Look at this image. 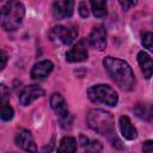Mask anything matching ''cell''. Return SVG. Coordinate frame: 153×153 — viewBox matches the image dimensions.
Segmentation results:
<instances>
[{"mask_svg": "<svg viewBox=\"0 0 153 153\" xmlns=\"http://www.w3.org/2000/svg\"><path fill=\"white\" fill-rule=\"evenodd\" d=\"M103 65L111 79L123 90L130 91L135 87V76L131 67L123 60L112 56H106Z\"/></svg>", "mask_w": 153, "mask_h": 153, "instance_id": "obj_1", "label": "cell"}, {"mask_svg": "<svg viewBox=\"0 0 153 153\" xmlns=\"http://www.w3.org/2000/svg\"><path fill=\"white\" fill-rule=\"evenodd\" d=\"M87 123L92 130L98 134L110 136L115 133V121L109 111L92 109L87 114Z\"/></svg>", "mask_w": 153, "mask_h": 153, "instance_id": "obj_2", "label": "cell"}, {"mask_svg": "<svg viewBox=\"0 0 153 153\" xmlns=\"http://www.w3.org/2000/svg\"><path fill=\"white\" fill-rule=\"evenodd\" d=\"M25 16L24 5L19 1H8L1 8V24L6 31H14L19 27Z\"/></svg>", "mask_w": 153, "mask_h": 153, "instance_id": "obj_3", "label": "cell"}, {"mask_svg": "<svg viewBox=\"0 0 153 153\" xmlns=\"http://www.w3.org/2000/svg\"><path fill=\"white\" fill-rule=\"evenodd\" d=\"M88 98L93 103H102L109 106H116L118 103V94L117 92L109 85L98 84L93 85L87 91Z\"/></svg>", "mask_w": 153, "mask_h": 153, "instance_id": "obj_4", "label": "cell"}, {"mask_svg": "<svg viewBox=\"0 0 153 153\" xmlns=\"http://www.w3.org/2000/svg\"><path fill=\"white\" fill-rule=\"evenodd\" d=\"M50 106L59 117L62 128H69L73 122V117L68 111L67 103L60 93H53L50 97Z\"/></svg>", "mask_w": 153, "mask_h": 153, "instance_id": "obj_5", "label": "cell"}, {"mask_svg": "<svg viewBox=\"0 0 153 153\" xmlns=\"http://www.w3.org/2000/svg\"><path fill=\"white\" fill-rule=\"evenodd\" d=\"M49 36L51 41H56L62 44H71L78 36V27L57 25L51 29Z\"/></svg>", "mask_w": 153, "mask_h": 153, "instance_id": "obj_6", "label": "cell"}, {"mask_svg": "<svg viewBox=\"0 0 153 153\" xmlns=\"http://www.w3.org/2000/svg\"><path fill=\"white\" fill-rule=\"evenodd\" d=\"M91 48L96 50H103L106 45V30L103 26H94L87 38Z\"/></svg>", "mask_w": 153, "mask_h": 153, "instance_id": "obj_7", "label": "cell"}, {"mask_svg": "<svg viewBox=\"0 0 153 153\" xmlns=\"http://www.w3.org/2000/svg\"><path fill=\"white\" fill-rule=\"evenodd\" d=\"M16 143L24 151L30 152V153H36L37 152V146L35 143L33 136L31 131L26 129H22L17 133L16 135Z\"/></svg>", "mask_w": 153, "mask_h": 153, "instance_id": "obj_8", "label": "cell"}, {"mask_svg": "<svg viewBox=\"0 0 153 153\" xmlns=\"http://www.w3.org/2000/svg\"><path fill=\"white\" fill-rule=\"evenodd\" d=\"M75 2L72 0H61L53 4V14L56 19L69 18L73 14Z\"/></svg>", "mask_w": 153, "mask_h": 153, "instance_id": "obj_9", "label": "cell"}, {"mask_svg": "<svg viewBox=\"0 0 153 153\" xmlns=\"http://www.w3.org/2000/svg\"><path fill=\"white\" fill-rule=\"evenodd\" d=\"M86 42L84 39L79 41L73 48H71L67 53H66V60L68 62H81L87 60L88 53H87V48H86Z\"/></svg>", "mask_w": 153, "mask_h": 153, "instance_id": "obj_10", "label": "cell"}, {"mask_svg": "<svg viewBox=\"0 0 153 153\" xmlns=\"http://www.w3.org/2000/svg\"><path fill=\"white\" fill-rule=\"evenodd\" d=\"M44 90L37 85H30V86H26L22 93L19 94V102L22 105H30L33 100H36L37 98L44 96Z\"/></svg>", "mask_w": 153, "mask_h": 153, "instance_id": "obj_11", "label": "cell"}, {"mask_svg": "<svg viewBox=\"0 0 153 153\" xmlns=\"http://www.w3.org/2000/svg\"><path fill=\"white\" fill-rule=\"evenodd\" d=\"M53 63H51V61H49V60H43V61H39L38 63H36L33 67H32V69H31V76H32V79H36V80H38V79H44V78H47L49 74H50V72L53 71Z\"/></svg>", "mask_w": 153, "mask_h": 153, "instance_id": "obj_12", "label": "cell"}, {"mask_svg": "<svg viewBox=\"0 0 153 153\" xmlns=\"http://www.w3.org/2000/svg\"><path fill=\"white\" fill-rule=\"evenodd\" d=\"M118 124H120L121 134H122V136L124 139H127V140H134V139L137 137V130L133 126V123L130 122L129 117L121 116L120 120H118Z\"/></svg>", "mask_w": 153, "mask_h": 153, "instance_id": "obj_13", "label": "cell"}, {"mask_svg": "<svg viewBox=\"0 0 153 153\" xmlns=\"http://www.w3.org/2000/svg\"><path fill=\"white\" fill-rule=\"evenodd\" d=\"M137 62L141 67V71L143 73V76L146 79H149L153 74V60L151 56L145 51H139L137 54Z\"/></svg>", "mask_w": 153, "mask_h": 153, "instance_id": "obj_14", "label": "cell"}, {"mask_svg": "<svg viewBox=\"0 0 153 153\" xmlns=\"http://www.w3.org/2000/svg\"><path fill=\"white\" fill-rule=\"evenodd\" d=\"M135 115L145 121H151L153 118V105L151 103H139L134 108Z\"/></svg>", "mask_w": 153, "mask_h": 153, "instance_id": "obj_15", "label": "cell"}, {"mask_svg": "<svg viewBox=\"0 0 153 153\" xmlns=\"http://www.w3.org/2000/svg\"><path fill=\"white\" fill-rule=\"evenodd\" d=\"M76 140L72 136H65L57 147V153H75Z\"/></svg>", "mask_w": 153, "mask_h": 153, "instance_id": "obj_16", "label": "cell"}, {"mask_svg": "<svg viewBox=\"0 0 153 153\" xmlns=\"http://www.w3.org/2000/svg\"><path fill=\"white\" fill-rule=\"evenodd\" d=\"M91 10L93 12V16L97 18H104L108 14L106 10V2L105 1H91Z\"/></svg>", "mask_w": 153, "mask_h": 153, "instance_id": "obj_17", "label": "cell"}, {"mask_svg": "<svg viewBox=\"0 0 153 153\" xmlns=\"http://www.w3.org/2000/svg\"><path fill=\"white\" fill-rule=\"evenodd\" d=\"M14 111L12 109V106L10 105V103L7 100H2L1 102V118L2 121H10L13 118Z\"/></svg>", "mask_w": 153, "mask_h": 153, "instance_id": "obj_18", "label": "cell"}, {"mask_svg": "<svg viewBox=\"0 0 153 153\" xmlns=\"http://www.w3.org/2000/svg\"><path fill=\"white\" fill-rule=\"evenodd\" d=\"M103 149L102 143L98 140L90 141L85 147H84V153H100Z\"/></svg>", "mask_w": 153, "mask_h": 153, "instance_id": "obj_19", "label": "cell"}, {"mask_svg": "<svg viewBox=\"0 0 153 153\" xmlns=\"http://www.w3.org/2000/svg\"><path fill=\"white\" fill-rule=\"evenodd\" d=\"M142 44L146 49L153 53V33L152 32H145L142 35Z\"/></svg>", "mask_w": 153, "mask_h": 153, "instance_id": "obj_20", "label": "cell"}, {"mask_svg": "<svg viewBox=\"0 0 153 153\" xmlns=\"http://www.w3.org/2000/svg\"><path fill=\"white\" fill-rule=\"evenodd\" d=\"M79 14H80L82 18H87L88 14H90V10H88L87 4H86L85 1H82V2L79 4Z\"/></svg>", "mask_w": 153, "mask_h": 153, "instance_id": "obj_21", "label": "cell"}, {"mask_svg": "<svg viewBox=\"0 0 153 153\" xmlns=\"http://www.w3.org/2000/svg\"><path fill=\"white\" fill-rule=\"evenodd\" d=\"M142 152L143 153H153V141L147 140L142 145Z\"/></svg>", "mask_w": 153, "mask_h": 153, "instance_id": "obj_22", "label": "cell"}, {"mask_svg": "<svg viewBox=\"0 0 153 153\" xmlns=\"http://www.w3.org/2000/svg\"><path fill=\"white\" fill-rule=\"evenodd\" d=\"M120 5L123 7V10H128L129 6L135 5V1H134V2H133V1H130V2H128V1H120Z\"/></svg>", "mask_w": 153, "mask_h": 153, "instance_id": "obj_23", "label": "cell"}, {"mask_svg": "<svg viewBox=\"0 0 153 153\" xmlns=\"http://www.w3.org/2000/svg\"><path fill=\"white\" fill-rule=\"evenodd\" d=\"M1 60H2V62H1V69H4L5 66H6V61H7V56H6V54H5L4 50L1 53Z\"/></svg>", "mask_w": 153, "mask_h": 153, "instance_id": "obj_24", "label": "cell"}]
</instances>
